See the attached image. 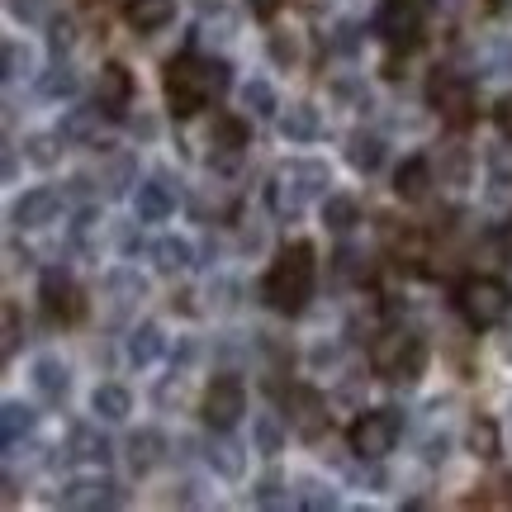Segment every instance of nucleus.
Returning a JSON list of instances; mask_svg holds the SVG:
<instances>
[{"mask_svg": "<svg viewBox=\"0 0 512 512\" xmlns=\"http://www.w3.org/2000/svg\"><path fill=\"white\" fill-rule=\"evenodd\" d=\"M242 252H266V228L256 223V228H242V238H238Z\"/></svg>", "mask_w": 512, "mask_h": 512, "instance_id": "52", "label": "nucleus"}, {"mask_svg": "<svg viewBox=\"0 0 512 512\" xmlns=\"http://www.w3.org/2000/svg\"><path fill=\"white\" fill-rule=\"evenodd\" d=\"M62 147H67V138H62V133H29V138H24V157H29V162L38 166V171H53L57 162H62Z\"/></svg>", "mask_w": 512, "mask_h": 512, "instance_id": "34", "label": "nucleus"}, {"mask_svg": "<svg viewBox=\"0 0 512 512\" xmlns=\"http://www.w3.org/2000/svg\"><path fill=\"white\" fill-rule=\"evenodd\" d=\"M100 128H105V105L95 100V105H76V110H62L57 119V133L67 138V147H86L100 138Z\"/></svg>", "mask_w": 512, "mask_h": 512, "instance_id": "17", "label": "nucleus"}, {"mask_svg": "<svg viewBox=\"0 0 512 512\" xmlns=\"http://www.w3.org/2000/svg\"><path fill=\"white\" fill-rule=\"evenodd\" d=\"M403 432V413L399 408H380V413H366L351 427V456L356 460H384L394 451V441Z\"/></svg>", "mask_w": 512, "mask_h": 512, "instance_id": "5", "label": "nucleus"}, {"mask_svg": "<svg viewBox=\"0 0 512 512\" xmlns=\"http://www.w3.org/2000/svg\"><path fill=\"white\" fill-rule=\"evenodd\" d=\"M427 185H432V162H427V157H408V162L394 171V195L408 200V204L422 200V195H427Z\"/></svg>", "mask_w": 512, "mask_h": 512, "instance_id": "29", "label": "nucleus"}, {"mask_svg": "<svg viewBox=\"0 0 512 512\" xmlns=\"http://www.w3.org/2000/svg\"><path fill=\"white\" fill-rule=\"evenodd\" d=\"M266 204H271V214L275 219H299V209H304V190L294 185V176H290V166H280L271 176V185H266Z\"/></svg>", "mask_w": 512, "mask_h": 512, "instance_id": "22", "label": "nucleus"}, {"mask_svg": "<svg viewBox=\"0 0 512 512\" xmlns=\"http://www.w3.org/2000/svg\"><path fill=\"white\" fill-rule=\"evenodd\" d=\"M332 95L347 100L351 110H370V86L361 76H337V81H332Z\"/></svg>", "mask_w": 512, "mask_h": 512, "instance_id": "43", "label": "nucleus"}, {"mask_svg": "<svg viewBox=\"0 0 512 512\" xmlns=\"http://www.w3.org/2000/svg\"><path fill=\"white\" fill-rule=\"evenodd\" d=\"M427 100H432L446 119H456V124L470 119V86H465L451 67H437V72H432V81H427Z\"/></svg>", "mask_w": 512, "mask_h": 512, "instance_id": "11", "label": "nucleus"}, {"mask_svg": "<svg viewBox=\"0 0 512 512\" xmlns=\"http://www.w3.org/2000/svg\"><path fill=\"white\" fill-rule=\"evenodd\" d=\"M294 498H299V508H318V512H323V508H337V503H342V498L332 494L328 484H313V479H299V494H294Z\"/></svg>", "mask_w": 512, "mask_h": 512, "instance_id": "45", "label": "nucleus"}, {"mask_svg": "<svg viewBox=\"0 0 512 512\" xmlns=\"http://www.w3.org/2000/svg\"><path fill=\"white\" fill-rule=\"evenodd\" d=\"M252 451H261V456H280L285 451V422L275 418V413H256L252 418Z\"/></svg>", "mask_w": 512, "mask_h": 512, "instance_id": "36", "label": "nucleus"}, {"mask_svg": "<svg viewBox=\"0 0 512 512\" xmlns=\"http://www.w3.org/2000/svg\"><path fill=\"white\" fill-rule=\"evenodd\" d=\"M422 456H427V460H446V456H451V437H446V432H441V437H427V451H422Z\"/></svg>", "mask_w": 512, "mask_h": 512, "instance_id": "54", "label": "nucleus"}, {"mask_svg": "<svg viewBox=\"0 0 512 512\" xmlns=\"http://www.w3.org/2000/svg\"><path fill=\"white\" fill-rule=\"evenodd\" d=\"M29 432H34V408L19 399H5V408H0V437H5V446H19Z\"/></svg>", "mask_w": 512, "mask_h": 512, "instance_id": "35", "label": "nucleus"}, {"mask_svg": "<svg viewBox=\"0 0 512 512\" xmlns=\"http://www.w3.org/2000/svg\"><path fill=\"white\" fill-rule=\"evenodd\" d=\"M100 238H105V214H100V204H86L72 219V247L86 256H100Z\"/></svg>", "mask_w": 512, "mask_h": 512, "instance_id": "30", "label": "nucleus"}, {"mask_svg": "<svg viewBox=\"0 0 512 512\" xmlns=\"http://www.w3.org/2000/svg\"><path fill=\"white\" fill-rule=\"evenodd\" d=\"M290 176L294 185L304 190V200H323V195H332V166L323 162V157H299V162H290Z\"/></svg>", "mask_w": 512, "mask_h": 512, "instance_id": "24", "label": "nucleus"}, {"mask_svg": "<svg viewBox=\"0 0 512 512\" xmlns=\"http://www.w3.org/2000/svg\"><path fill=\"white\" fill-rule=\"evenodd\" d=\"M76 91H81V76H76L72 62L57 57L48 72H38V95H43V100H72Z\"/></svg>", "mask_w": 512, "mask_h": 512, "instance_id": "32", "label": "nucleus"}, {"mask_svg": "<svg viewBox=\"0 0 512 512\" xmlns=\"http://www.w3.org/2000/svg\"><path fill=\"white\" fill-rule=\"evenodd\" d=\"M95 95H100V105H105V110H119V105H128V95H133V81H128V72L119 67V62H110V67H100Z\"/></svg>", "mask_w": 512, "mask_h": 512, "instance_id": "33", "label": "nucleus"}, {"mask_svg": "<svg viewBox=\"0 0 512 512\" xmlns=\"http://www.w3.org/2000/svg\"><path fill=\"white\" fill-rule=\"evenodd\" d=\"M337 361H342V347H337V342H318V347L309 351L313 370H328V366H337Z\"/></svg>", "mask_w": 512, "mask_h": 512, "instance_id": "50", "label": "nucleus"}, {"mask_svg": "<svg viewBox=\"0 0 512 512\" xmlns=\"http://www.w3.org/2000/svg\"><path fill=\"white\" fill-rule=\"evenodd\" d=\"M242 105L256 114V119H266V114L280 110V100H275V86L271 81H261V76H252V81H242Z\"/></svg>", "mask_w": 512, "mask_h": 512, "instance_id": "39", "label": "nucleus"}, {"mask_svg": "<svg viewBox=\"0 0 512 512\" xmlns=\"http://www.w3.org/2000/svg\"><path fill=\"white\" fill-rule=\"evenodd\" d=\"M128 133H133L138 143H157V133H162V124H157V119H152L147 110H138L133 119H128Z\"/></svg>", "mask_w": 512, "mask_h": 512, "instance_id": "49", "label": "nucleus"}, {"mask_svg": "<svg viewBox=\"0 0 512 512\" xmlns=\"http://www.w3.org/2000/svg\"><path fill=\"white\" fill-rule=\"evenodd\" d=\"M290 422H294V432L299 437H309L318 441L323 437V427H328V399L318 394V389H290Z\"/></svg>", "mask_w": 512, "mask_h": 512, "instance_id": "14", "label": "nucleus"}, {"mask_svg": "<svg viewBox=\"0 0 512 512\" xmlns=\"http://www.w3.org/2000/svg\"><path fill=\"white\" fill-rule=\"evenodd\" d=\"M57 503H67V508H119V503H124V489L105 475H81V479H67V484H62Z\"/></svg>", "mask_w": 512, "mask_h": 512, "instance_id": "9", "label": "nucleus"}, {"mask_svg": "<svg viewBox=\"0 0 512 512\" xmlns=\"http://www.w3.org/2000/svg\"><path fill=\"white\" fill-rule=\"evenodd\" d=\"M0 62H5V81H10V86H15V81L38 76V48H34V43H24V38H5Z\"/></svg>", "mask_w": 512, "mask_h": 512, "instance_id": "27", "label": "nucleus"}, {"mask_svg": "<svg viewBox=\"0 0 512 512\" xmlns=\"http://www.w3.org/2000/svg\"><path fill=\"white\" fill-rule=\"evenodd\" d=\"M162 356H166V332L157 328V323H138V328H128V337H124V361L128 366L147 370V366H157Z\"/></svg>", "mask_w": 512, "mask_h": 512, "instance_id": "18", "label": "nucleus"}, {"mask_svg": "<svg viewBox=\"0 0 512 512\" xmlns=\"http://www.w3.org/2000/svg\"><path fill=\"white\" fill-rule=\"evenodd\" d=\"M166 446H171V441H166L157 427H138V432L128 437V451H124L128 470H133V475H152V470L166 460Z\"/></svg>", "mask_w": 512, "mask_h": 512, "instance_id": "19", "label": "nucleus"}, {"mask_svg": "<svg viewBox=\"0 0 512 512\" xmlns=\"http://www.w3.org/2000/svg\"><path fill=\"white\" fill-rule=\"evenodd\" d=\"M465 446H470V456L475 460H498V451H503L498 422L494 418H475L470 422V432H465Z\"/></svg>", "mask_w": 512, "mask_h": 512, "instance_id": "38", "label": "nucleus"}, {"mask_svg": "<svg viewBox=\"0 0 512 512\" xmlns=\"http://www.w3.org/2000/svg\"><path fill=\"white\" fill-rule=\"evenodd\" d=\"M313 294V247L309 242H294L280 252L266 280H261V299L271 304L275 313H299L304 299Z\"/></svg>", "mask_w": 512, "mask_h": 512, "instance_id": "2", "label": "nucleus"}, {"mask_svg": "<svg viewBox=\"0 0 512 512\" xmlns=\"http://www.w3.org/2000/svg\"><path fill=\"white\" fill-rule=\"evenodd\" d=\"M508 299H512L508 285L494 280V275H475V280L460 285V313H465L470 328H494V323H503Z\"/></svg>", "mask_w": 512, "mask_h": 512, "instance_id": "4", "label": "nucleus"}, {"mask_svg": "<svg viewBox=\"0 0 512 512\" xmlns=\"http://www.w3.org/2000/svg\"><path fill=\"white\" fill-rule=\"evenodd\" d=\"M266 57H271L280 72H294V67L304 62V38H299V29H285V24L271 29V34H266Z\"/></svg>", "mask_w": 512, "mask_h": 512, "instance_id": "28", "label": "nucleus"}, {"mask_svg": "<svg viewBox=\"0 0 512 512\" xmlns=\"http://www.w3.org/2000/svg\"><path fill=\"white\" fill-rule=\"evenodd\" d=\"M152 266L162 275H181L195 266V247L185 238H176V233H162V238L152 242Z\"/></svg>", "mask_w": 512, "mask_h": 512, "instance_id": "23", "label": "nucleus"}, {"mask_svg": "<svg viewBox=\"0 0 512 512\" xmlns=\"http://www.w3.org/2000/svg\"><path fill=\"white\" fill-rule=\"evenodd\" d=\"M489 181L512 185V138L508 143H498V147H489Z\"/></svg>", "mask_w": 512, "mask_h": 512, "instance_id": "47", "label": "nucleus"}, {"mask_svg": "<svg viewBox=\"0 0 512 512\" xmlns=\"http://www.w3.org/2000/svg\"><path fill=\"white\" fill-rule=\"evenodd\" d=\"M100 290L110 299V313H128L147 299V275L133 271V266H110L105 280H100Z\"/></svg>", "mask_w": 512, "mask_h": 512, "instance_id": "13", "label": "nucleus"}, {"mask_svg": "<svg viewBox=\"0 0 512 512\" xmlns=\"http://www.w3.org/2000/svg\"><path fill=\"white\" fill-rule=\"evenodd\" d=\"M503 261H508V266H512V223H508V228H503Z\"/></svg>", "mask_w": 512, "mask_h": 512, "instance_id": "58", "label": "nucleus"}, {"mask_svg": "<svg viewBox=\"0 0 512 512\" xmlns=\"http://www.w3.org/2000/svg\"><path fill=\"white\" fill-rule=\"evenodd\" d=\"M38 299H43V313L53 318V323H72L76 313H81V294H76V280L62 266H48L43 280H38Z\"/></svg>", "mask_w": 512, "mask_h": 512, "instance_id": "7", "label": "nucleus"}, {"mask_svg": "<svg viewBox=\"0 0 512 512\" xmlns=\"http://www.w3.org/2000/svg\"><path fill=\"white\" fill-rule=\"evenodd\" d=\"M29 384H34V394L48 408H62L67 394H72V366L62 356H53V351H43V356H34V366H29Z\"/></svg>", "mask_w": 512, "mask_h": 512, "instance_id": "8", "label": "nucleus"}, {"mask_svg": "<svg viewBox=\"0 0 512 512\" xmlns=\"http://www.w3.org/2000/svg\"><path fill=\"white\" fill-rule=\"evenodd\" d=\"M15 347H19V309L5 304V356H15Z\"/></svg>", "mask_w": 512, "mask_h": 512, "instance_id": "51", "label": "nucleus"}, {"mask_svg": "<svg viewBox=\"0 0 512 512\" xmlns=\"http://www.w3.org/2000/svg\"><path fill=\"white\" fill-rule=\"evenodd\" d=\"M318 133H323V114L309 100H294L290 110L280 114V138L285 143H313Z\"/></svg>", "mask_w": 512, "mask_h": 512, "instance_id": "21", "label": "nucleus"}, {"mask_svg": "<svg viewBox=\"0 0 512 512\" xmlns=\"http://www.w3.org/2000/svg\"><path fill=\"white\" fill-rule=\"evenodd\" d=\"M498 5H503V0H498Z\"/></svg>", "mask_w": 512, "mask_h": 512, "instance_id": "60", "label": "nucleus"}, {"mask_svg": "<svg viewBox=\"0 0 512 512\" xmlns=\"http://www.w3.org/2000/svg\"><path fill=\"white\" fill-rule=\"evenodd\" d=\"M19 176V157H15V147H5V181H15Z\"/></svg>", "mask_w": 512, "mask_h": 512, "instance_id": "57", "label": "nucleus"}, {"mask_svg": "<svg viewBox=\"0 0 512 512\" xmlns=\"http://www.w3.org/2000/svg\"><path fill=\"white\" fill-rule=\"evenodd\" d=\"M323 223H328L332 233H351L356 223H361V204L351 200V195H323Z\"/></svg>", "mask_w": 512, "mask_h": 512, "instance_id": "37", "label": "nucleus"}, {"mask_svg": "<svg viewBox=\"0 0 512 512\" xmlns=\"http://www.w3.org/2000/svg\"><path fill=\"white\" fill-rule=\"evenodd\" d=\"M204 465H209V475H219V479H228V484H238V479L247 475V446L214 427V437L204 441Z\"/></svg>", "mask_w": 512, "mask_h": 512, "instance_id": "12", "label": "nucleus"}, {"mask_svg": "<svg viewBox=\"0 0 512 512\" xmlns=\"http://www.w3.org/2000/svg\"><path fill=\"white\" fill-rule=\"evenodd\" d=\"M375 34L384 43H413L418 38V0H384L380 19H375Z\"/></svg>", "mask_w": 512, "mask_h": 512, "instance_id": "16", "label": "nucleus"}, {"mask_svg": "<svg viewBox=\"0 0 512 512\" xmlns=\"http://www.w3.org/2000/svg\"><path fill=\"white\" fill-rule=\"evenodd\" d=\"M242 413H247V389H242V380L223 375V380L209 384V394H204V422H209V427L228 432V427L242 422Z\"/></svg>", "mask_w": 512, "mask_h": 512, "instance_id": "6", "label": "nucleus"}, {"mask_svg": "<svg viewBox=\"0 0 512 512\" xmlns=\"http://www.w3.org/2000/svg\"><path fill=\"white\" fill-rule=\"evenodd\" d=\"M48 48H53V57H67L76 48V24L67 15H57L53 24H48Z\"/></svg>", "mask_w": 512, "mask_h": 512, "instance_id": "46", "label": "nucleus"}, {"mask_svg": "<svg viewBox=\"0 0 512 512\" xmlns=\"http://www.w3.org/2000/svg\"><path fill=\"white\" fill-rule=\"evenodd\" d=\"M223 91H228V62H219V57L185 53L166 67V100H171V110L176 114L204 110V105Z\"/></svg>", "mask_w": 512, "mask_h": 512, "instance_id": "1", "label": "nucleus"}, {"mask_svg": "<svg viewBox=\"0 0 512 512\" xmlns=\"http://www.w3.org/2000/svg\"><path fill=\"white\" fill-rule=\"evenodd\" d=\"M91 413L100 422H124L133 413V394L124 384H95L91 389Z\"/></svg>", "mask_w": 512, "mask_h": 512, "instance_id": "26", "label": "nucleus"}, {"mask_svg": "<svg viewBox=\"0 0 512 512\" xmlns=\"http://www.w3.org/2000/svg\"><path fill=\"white\" fill-rule=\"evenodd\" d=\"M57 214H62V195H57L53 185H34V190H24L15 200V209H10V223L15 228H48V223H57Z\"/></svg>", "mask_w": 512, "mask_h": 512, "instance_id": "10", "label": "nucleus"}, {"mask_svg": "<svg viewBox=\"0 0 512 512\" xmlns=\"http://www.w3.org/2000/svg\"><path fill=\"white\" fill-rule=\"evenodd\" d=\"M238 294H242V285L233 280V275H214V280H209V309L233 313L238 309Z\"/></svg>", "mask_w": 512, "mask_h": 512, "instance_id": "42", "label": "nucleus"}, {"mask_svg": "<svg viewBox=\"0 0 512 512\" xmlns=\"http://www.w3.org/2000/svg\"><path fill=\"white\" fill-rule=\"evenodd\" d=\"M67 456L76 460V465H95V470H105L114 456L110 437L95 427V422H72V432H67Z\"/></svg>", "mask_w": 512, "mask_h": 512, "instance_id": "15", "label": "nucleus"}, {"mask_svg": "<svg viewBox=\"0 0 512 512\" xmlns=\"http://www.w3.org/2000/svg\"><path fill=\"white\" fill-rule=\"evenodd\" d=\"M133 209H138V223H166L176 214V190L166 181H143L133 190Z\"/></svg>", "mask_w": 512, "mask_h": 512, "instance_id": "20", "label": "nucleus"}, {"mask_svg": "<svg viewBox=\"0 0 512 512\" xmlns=\"http://www.w3.org/2000/svg\"><path fill=\"white\" fill-rule=\"evenodd\" d=\"M271 5L275 0H256V10H261V15H271Z\"/></svg>", "mask_w": 512, "mask_h": 512, "instance_id": "59", "label": "nucleus"}, {"mask_svg": "<svg viewBox=\"0 0 512 512\" xmlns=\"http://www.w3.org/2000/svg\"><path fill=\"white\" fill-rule=\"evenodd\" d=\"M422 361H427V356H422V342L403 328L380 332L375 347H370V366L380 370V375H394V380H418Z\"/></svg>", "mask_w": 512, "mask_h": 512, "instance_id": "3", "label": "nucleus"}, {"mask_svg": "<svg viewBox=\"0 0 512 512\" xmlns=\"http://www.w3.org/2000/svg\"><path fill=\"white\" fill-rule=\"evenodd\" d=\"M489 76H503V81H512V34H498L489 38Z\"/></svg>", "mask_w": 512, "mask_h": 512, "instance_id": "44", "label": "nucleus"}, {"mask_svg": "<svg viewBox=\"0 0 512 512\" xmlns=\"http://www.w3.org/2000/svg\"><path fill=\"white\" fill-rule=\"evenodd\" d=\"M347 162L361 171V176H375L384 166V138L380 133H351L347 138Z\"/></svg>", "mask_w": 512, "mask_h": 512, "instance_id": "31", "label": "nucleus"}, {"mask_svg": "<svg viewBox=\"0 0 512 512\" xmlns=\"http://www.w3.org/2000/svg\"><path fill=\"white\" fill-rule=\"evenodd\" d=\"M432 5H437V10H441L446 19H456L460 10H465V0H432Z\"/></svg>", "mask_w": 512, "mask_h": 512, "instance_id": "56", "label": "nucleus"}, {"mask_svg": "<svg viewBox=\"0 0 512 512\" xmlns=\"http://www.w3.org/2000/svg\"><path fill=\"white\" fill-rule=\"evenodd\" d=\"M252 503L256 508H290V503H299V498L290 494V484H285L280 475H266V479H256Z\"/></svg>", "mask_w": 512, "mask_h": 512, "instance_id": "40", "label": "nucleus"}, {"mask_svg": "<svg viewBox=\"0 0 512 512\" xmlns=\"http://www.w3.org/2000/svg\"><path fill=\"white\" fill-rule=\"evenodd\" d=\"M105 185H110V195L119 200V195H133V185H138V157H114L110 166H105Z\"/></svg>", "mask_w": 512, "mask_h": 512, "instance_id": "41", "label": "nucleus"}, {"mask_svg": "<svg viewBox=\"0 0 512 512\" xmlns=\"http://www.w3.org/2000/svg\"><path fill=\"white\" fill-rule=\"evenodd\" d=\"M498 128L512 138V95H503V100H498Z\"/></svg>", "mask_w": 512, "mask_h": 512, "instance_id": "55", "label": "nucleus"}, {"mask_svg": "<svg viewBox=\"0 0 512 512\" xmlns=\"http://www.w3.org/2000/svg\"><path fill=\"white\" fill-rule=\"evenodd\" d=\"M332 261H337V275H351V280L370 275V266H361V247H342V252L332 256Z\"/></svg>", "mask_w": 512, "mask_h": 512, "instance_id": "48", "label": "nucleus"}, {"mask_svg": "<svg viewBox=\"0 0 512 512\" xmlns=\"http://www.w3.org/2000/svg\"><path fill=\"white\" fill-rule=\"evenodd\" d=\"M124 15L138 34H157V29H166L176 19V0H128Z\"/></svg>", "mask_w": 512, "mask_h": 512, "instance_id": "25", "label": "nucleus"}, {"mask_svg": "<svg viewBox=\"0 0 512 512\" xmlns=\"http://www.w3.org/2000/svg\"><path fill=\"white\" fill-rule=\"evenodd\" d=\"M446 176H451V181H465V152H460V147H446Z\"/></svg>", "mask_w": 512, "mask_h": 512, "instance_id": "53", "label": "nucleus"}]
</instances>
